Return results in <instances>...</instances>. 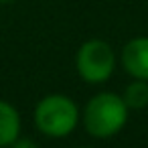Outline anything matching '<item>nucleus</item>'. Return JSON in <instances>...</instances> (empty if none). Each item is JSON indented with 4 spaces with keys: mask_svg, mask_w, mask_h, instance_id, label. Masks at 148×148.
<instances>
[{
    "mask_svg": "<svg viewBox=\"0 0 148 148\" xmlns=\"http://www.w3.org/2000/svg\"><path fill=\"white\" fill-rule=\"evenodd\" d=\"M12 0H0V4H10Z\"/></svg>",
    "mask_w": 148,
    "mask_h": 148,
    "instance_id": "nucleus-8",
    "label": "nucleus"
},
{
    "mask_svg": "<svg viewBox=\"0 0 148 148\" xmlns=\"http://www.w3.org/2000/svg\"><path fill=\"white\" fill-rule=\"evenodd\" d=\"M130 108L126 106L124 97L114 91H99L83 108L81 122L89 136L106 140L116 136L128 122Z\"/></svg>",
    "mask_w": 148,
    "mask_h": 148,
    "instance_id": "nucleus-1",
    "label": "nucleus"
},
{
    "mask_svg": "<svg viewBox=\"0 0 148 148\" xmlns=\"http://www.w3.org/2000/svg\"><path fill=\"white\" fill-rule=\"evenodd\" d=\"M81 122L77 103L63 93H49L39 99L35 108V126L43 136L65 138Z\"/></svg>",
    "mask_w": 148,
    "mask_h": 148,
    "instance_id": "nucleus-2",
    "label": "nucleus"
},
{
    "mask_svg": "<svg viewBox=\"0 0 148 148\" xmlns=\"http://www.w3.org/2000/svg\"><path fill=\"white\" fill-rule=\"evenodd\" d=\"M75 69H77V75L89 85L106 83L116 69V53L112 45L101 39L85 41L77 49Z\"/></svg>",
    "mask_w": 148,
    "mask_h": 148,
    "instance_id": "nucleus-3",
    "label": "nucleus"
},
{
    "mask_svg": "<svg viewBox=\"0 0 148 148\" xmlns=\"http://www.w3.org/2000/svg\"><path fill=\"white\" fill-rule=\"evenodd\" d=\"M12 146H14V148H35V146H37V142H33V140H25V138H21V136H18V138L12 142Z\"/></svg>",
    "mask_w": 148,
    "mask_h": 148,
    "instance_id": "nucleus-7",
    "label": "nucleus"
},
{
    "mask_svg": "<svg viewBox=\"0 0 148 148\" xmlns=\"http://www.w3.org/2000/svg\"><path fill=\"white\" fill-rule=\"evenodd\" d=\"M126 106L130 110H142L148 106V81L146 79H134L132 83L126 85L122 93Z\"/></svg>",
    "mask_w": 148,
    "mask_h": 148,
    "instance_id": "nucleus-6",
    "label": "nucleus"
},
{
    "mask_svg": "<svg viewBox=\"0 0 148 148\" xmlns=\"http://www.w3.org/2000/svg\"><path fill=\"white\" fill-rule=\"evenodd\" d=\"M21 114L18 110L6 101L0 99V148L2 146H12V142L21 136Z\"/></svg>",
    "mask_w": 148,
    "mask_h": 148,
    "instance_id": "nucleus-5",
    "label": "nucleus"
},
{
    "mask_svg": "<svg viewBox=\"0 0 148 148\" xmlns=\"http://www.w3.org/2000/svg\"><path fill=\"white\" fill-rule=\"evenodd\" d=\"M124 71L132 79L148 81V37H134L122 47L120 55Z\"/></svg>",
    "mask_w": 148,
    "mask_h": 148,
    "instance_id": "nucleus-4",
    "label": "nucleus"
}]
</instances>
